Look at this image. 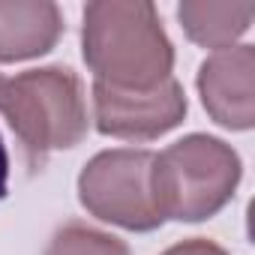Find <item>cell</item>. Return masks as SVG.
<instances>
[{
	"mask_svg": "<svg viewBox=\"0 0 255 255\" xmlns=\"http://www.w3.org/2000/svg\"><path fill=\"white\" fill-rule=\"evenodd\" d=\"M186 93L171 75L153 90H114L93 81V123L120 141H153L186 117Z\"/></svg>",
	"mask_w": 255,
	"mask_h": 255,
	"instance_id": "cell-5",
	"label": "cell"
},
{
	"mask_svg": "<svg viewBox=\"0 0 255 255\" xmlns=\"http://www.w3.org/2000/svg\"><path fill=\"white\" fill-rule=\"evenodd\" d=\"M198 93L213 123L246 132L255 123V48L231 45L198 66Z\"/></svg>",
	"mask_w": 255,
	"mask_h": 255,
	"instance_id": "cell-6",
	"label": "cell"
},
{
	"mask_svg": "<svg viewBox=\"0 0 255 255\" xmlns=\"http://www.w3.org/2000/svg\"><path fill=\"white\" fill-rule=\"evenodd\" d=\"M255 3H204V0H186L177 6V21L186 36L213 51L231 48L252 24Z\"/></svg>",
	"mask_w": 255,
	"mask_h": 255,
	"instance_id": "cell-8",
	"label": "cell"
},
{
	"mask_svg": "<svg viewBox=\"0 0 255 255\" xmlns=\"http://www.w3.org/2000/svg\"><path fill=\"white\" fill-rule=\"evenodd\" d=\"M63 36V15L48 0H0V63L48 54Z\"/></svg>",
	"mask_w": 255,
	"mask_h": 255,
	"instance_id": "cell-7",
	"label": "cell"
},
{
	"mask_svg": "<svg viewBox=\"0 0 255 255\" xmlns=\"http://www.w3.org/2000/svg\"><path fill=\"white\" fill-rule=\"evenodd\" d=\"M162 255H228L219 243L213 240H204V237H192V240H183V243H174L171 249H165Z\"/></svg>",
	"mask_w": 255,
	"mask_h": 255,
	"instance_id": "cell-10",
	"label": "cell"
},
{
	"mask_svg": "<svg viewBox=\"0 0 255 255\" xmlns=\"http://www.w3.org/2000/svg\"><path fill=\"white\" fill-rule=\"evenodd\" d=\"M240 156L213 135H186L153 156V189L162 219L201 222L216 216L237 192Z\"/></svg>",
	"mask_w": 255,
	"mask_h": 255,
	"instance_id": "cell-3",
	"label": "cell"
},
{
	"mask_svg": "<svg viewBox=\"0 0 255 255\" xmlns=\"http://www.w3.org/2000/svg\"><path fill=\"white\" fill-rule=\"evenodd\" d=\"M9 192V150L0 138V198H6Z\"/></svg>",
	"mask_w": 255,
	"mask_h": 255,
	"instance_id": "cell-11",
	"label": "cell"
},
{
	"mask_svg": "<svg viewBox=\"0 0 255 255\" xmlns=\"http://www.w3.org/2000/svg\"><path fill=\"white\" fill-rule=\"evenodd\" d=\"M153 156L138 147H114L96 153L78 174L81 207L126 231H153L165 219L153 189Z\"/></svg>",
	"mask_w": 255,
	"mask_h": 255,
	"instance_id": "cell-4",
	"label": "cell"
},
{
	"mask_svg": "<svg viewBox=\"0 0 255 255\" xmlns=\"http://www.w3.org/2000/svg\"><path fill=\"white\" fill-rule=\"evenodd\" d=\"M0 114L15 132L30 171H42L48 153L81 144L90 129L84 84L69 66L0 75Z\"/></svg>",
	"mask_w": 255,
	"mask_h": 255,
	"instance_id": "cell-2",
	"label": "cell"
},
{
	"mask_svg": "<svg viewBox=\"0 0 255 255\" xmlns=\"http://www.w3.org/2000/svg\"><path fill=\"white\" fill-rule=\"evenodd\" d=\"M45 255H129V246L114 234L72 219L54 231L45 246Z\"/></svg>",
	"mask_w": 255,
	"mask_h": 255,
	"instance_id": "cell-9",
	"label": "cell"
},
{
	"mask_svg": "<svg viewBox=\"0 0 255 255\" xmlns=\"http://www.w3.org/2000/svg\"><path fill=\"white\" fill-rule=\"evenodd\" d=\"M81 51L93 81L114 90H153L174 69V45L147 0L87 3Z\"/></svg>",
	"mask_w": 255,
	"mask_h": 255,
	"instance_id": "cell-1",
	"label": "cell"
}]
</instances>
